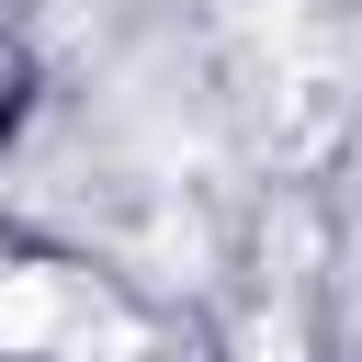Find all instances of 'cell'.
<instances>
[{
  "label": "cell",
  "instance_id": "6da1fadb",
  "mask_svg": "<svg viewBox=\"0 0 362 362\" xmlns=\"http://www.w3.org/2000/svg\"><path fill=\"white\" fill-rule=\"evenodd\" d=\"M57 317H68V294H57L45 272H0V339H11V351L57 339Z\"/></svg>",
  "mask_w": 362,
  "mask_h": 362
}]
</instances>
